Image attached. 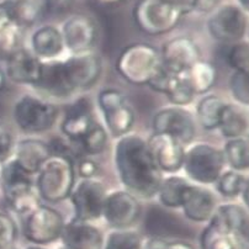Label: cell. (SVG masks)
I'll list each match as a JSON object with an SVG mask.
<instances>
[{"instance_id":"obj_1","label":"cell","mask_w":249,"mask_h":249,"mask_svg":"<svg viewBox=\"0 0 249 249\" xmlns=\"http://www.w3.org/2000/svg\"><path fill=\"white\" fill-rule=\"evenodd\" d=\"M103 74V59L94 51L43 62L35 87L43 98L68 99L93 88Z\"/></svg>"},{"instance_id":"obj_2","label":"cell","mask_w":249,"mask_h":249,"mask_svg":"<svg viewBox=\"0 0 249 249\" xmlns=\"http://www.w3.org/2000/svg\"><path fill=\"white\" fill-rule=\"evenodd\" d=\"M114 162L124 190L130 191L138 199L156 196L164 175L154 162L147 140L132 132L116 140Z\"/></svg>"},{"instance_id":"obj_3","label":"cell","mask_w":249,"mask_h":249,"mask_svg":"<svg viewBox=\"0 0 249 249\" xmlns=\"http://www.w3.org/2000/svg\"><path fill=\"white\" fill-rule=\"evenodd\" d=\"M75 175L72 157L52 154L35 175V186L40 199L50 204L69 199L75 185Z\"/></svg>"},{"instance_id":"obj_4","label":"cell","mask_w":249,"mask_h":249,"mask_svg":"<svg viewBox=\"0 0 249 249\" xmlns=\"http://www.w3.org/2000/svg\"><path fill=\"white\" fill-rule=\"evenodd\" d=\"M0 186L6 204L18 215L26 216L42 201L35 186V177L27 174L13 158L0 165Z\"/></svg>"},{"instance_id":"obj_5","label":"cell","mask_w":249,"mask_h":249,"mask_svg":"<svg viewBox=\"0 0 249 249\" xmlns=\"http://www.w3.org/2000/svg\"><path fill=\"white\" fill-rule=\"evenodd\" d=\"M162 67L160 51L146 42L126 46L116 61V71L127 83L147 85Z\"/></svg>"},{"instance_id":"obj_6","label":"cell","mask_w":249,"mask_h":249,"mask_svg":"<svg viewBox=\"0 0 249 249\" xmlns=\"http://www.w3.org/2000/svg\"><path fill=\"white\" fill-rule=\"evenodd\" d=\"M226 162L222 149L213 144L197 142L185 147L183 169L193 184L215 185L225 170Z\"/></svg>"},{"instance_id":"obj_7","label":"cell","mask_w":249,"mask_h":249,"mask_svg":"<svg viewBox=\"0 0 249 249\" xmlns=\"http://www.w3.org/2000/svg\"><path fill=\"white\" fill-rule=\"evenodd\" d=\"M59 116L58 106L46 98L26 94L16 100L13 117L16 126L27 135L50 131Z\"/></svg>"},{"instance_id":"obj_8","label":"cell","mask_w":249,"mask_h":249,"mask_svg":"<svg viewBox=\"0 0 249 249\" xmlns=\"http://www.w3.org/2000/svg\"><path fill=\"white\" fill-rule=\"evenodd\" d=\"M96 103L109 136L119 140L131 133L135 124V111L121 90L105 88L99 91Z\"/></svg>"},{"instance_id":"obj_9","label":"cell","mask_w":249,"mask_h":249,"mask_svg":"<svg viewBox=\"0 0 249 249\" xmlns=\"http://www.w3.org/2000/svg\"><path fill=\"white\" fill-rule=\"evenodd\" d=\"M132 16L141 31L149 36H160L173 31L183 14L165 0H138Z\"/></svg>"},{"instance_id":"obj_10","label":"cell","mask_w":249,"mask_h":249,"mask_svg":"<svg viewBox=\"0 0 249 249\" xmlns=\"http://www.w3.org/2000/svg\"><path fill=\"white\" fill-rule=\"evenodd\" d=\"M66 220L58 210L40 204L25 216L22 233L31 244L43 247L59 241Z\"/></svg>"},{"instance_id":"obj_11","label":"cell","mask_w":249,"mask_h":249,"mask_svg":"<svg viewBox=\"0 0 249 249\" xmlns=\"http://www.w3.org/2000/svg\"><path fill=\"white\" fill-rule=\"evenodd\" d=\"M206 27L212 38L233 45L247 36L248 13L236 4H223L210 14Z\"/></svg>"},{"instance_id":"obj_12","label":"cell","mask_w":249,"mask_h":249,"mask_svg":"<svg viewBox=\"0 0 249 249\" xmlns=\"http://www.w3.org/2000/svg\"><path fill=\"white\" fill-rule=\"evenodd\" d=\"M106 190L103 181L94 179H82L75 183L69 200L74 209V220L94 223L103 218Z\"/></svg>"},{"instance_id":"obj_13","label":"cell","mask_w":249,"mask_h":249,"mask_svg":"<svg viewBox=\"0 0 249 249\" xmlns=\"http://www.w3.org/2000/svg\"><path fill=\"white\" fill-rule=\"evenodd\" d=\"M153 132L167 133L177 138L184 146L194 142L196 136V120L186 107L165 106L156 112L153 117Z\"/></svg>"},{"instance_id":"obj_14","label":"cell","mask_w":249,"mask_h":249,"mask_svg":"<svg viewBox=\"0 0 249 249\" xmlns=\"http://www.w3.org/2000/svg\"><path fill=\"white\" fill-rule=\"evenodd\" d=\"M142 206L138 197L124 189L107 191L103 218L112 230H128L138 222Z\"/></svg>"},{"instance_id":"obj_15","label":"cell","mask_w":249,"mask_h":249,"mask_svg":"<svg viewBox=\"0 0 249 249\" xmlns=\"http://www.w3.org/2000/svg\"><path fill=\"white\" fill-rule=\"evenodd\" d=\"M64 47L71 54L94 51L99 38L95 20L84 14H74L63 22L61 29Z\"/></svg>"},{"instance_id":"obj_16","label":"cell","mask_w":249,"mask_h":249,"mask_svg":"<svg viewBox=\"0 0 249 249\" xmlns=\"http://www.w3.org/2000/svg\"><path fill=\"white\" fill-rule=\"evenodd\" d=\"M147 144L159 170L165 174H178L183 169L185 146L167 133H152Z\"/></svg>"},{"instance_id":"obj_17","label":"cell","mask_w":249,"mask_h":249,"mask_svg":"<svg viewBox=\"0 0 249 249\" xmlns=\"http://www.w3.org/2000/svg\"><path fill=\"white\" fill-rule=\"evenodd\" d=\"M162 64L175 74H184L191 66L201 59V51L197 43L188 36L170 38L160 50Z\"/></svg>"},{"instance_id":"obj_18","label":"cell","mask_w":249,"mask_h":249,"mask_svg":"<svg viewBox=\"0 0 249 249\" xmlns=\"http://www.w3.org/2000/svg\"><path fill=\"white\" fill-rule=\"evenodd\" d=\"M217 199L207 186L193 184L186 188L181 199L180 210L189 221L207 223L217 209Z\"/></svg>"},{"instance_id":"obj_19","label":"cell","mask_w":249,"mask_h":249,"mask_svg":"<svg viewBox=\"0 0 249 249\" xmlns=\"http://www.w3.org/2000/svg\"><path fill=\"white\" fill-rule=\"evenodd\" d=\"M4 72L6 78L15 84L29 85L34 88L37 84L42 72V63L26 46L14 52L8 59Z\"/></svg>"},{"instance_id":"obj_20","label":"cell","mask_w":249,"mask_h":249,"mask_svg":"<svg viewBox=\"0 0 249 249\" xmlns=\"http://www.w3.org/2000/svg\"><path fill=\"white\" fill-rule=\"evenodd\" d=\"M94 122L91 104L85 98H82L67 109L61 122L62 135L68 140L69 143L74 144L90 130Z\"/></svg>"},{"instance_id":"obj_21","label":"cell","mask_w":249,"mask_h":249,"mask_svg":"<svg viewBox=\"0 0 249 249\" xmlns=\"http://www.w3.org/2000/svg\"><path fill=\"white\" fill-rule=\"evenodd\" d=\"M63 249H103L104 236L94 223L73 218L66 222L61 237Z\"/></svg>"},{"instance_id":"obj_22","label":"cell","mask_w":249,"mask_h":249,"mask_svg":"<svg viewBox=\"0 0 249 249\" xmlns=\"http://www.w3.org/2000/svg\"><path fill=\"white\" fill-rule=\"evenodd\" d=\"M51 156L52 151L47 142L40 138L26 137L15 143L13 159L27 174L35 177Z\"/></svg>"},{"instance_id":"obj_23","label":"cell","mask_w":249,"mask_h":249,"mask_svg":"<svg viewBox=\"0 0 249 249\" xmlns=\"http://www.w3.org/2000/svg\"><path fill=\"white\" fill-rule=\"evenodd\" d=\"M201 249H249L248 237L232 232L212 216L200 236Z\"/></svg>"},{"instance_id":"obj_24","label":"cell","mask_w":249,"mask_h":249,"mask_svg":"<svg viewBox=\"0 0 249 249\" xmlns=\"http://www.w3.org/2000/svg\"><path fill=\"white\" fill-rule=\"evenodd\" d=\"M29 48L42 62L59 59L66 52L61 29L53 25H43L36 29L31 35Z\"/></svg>"},{"instance_id":"obj_25","label":"cell","mask_w":249,"mask_h":249,"mask_svg":"<svg viewBox=\"0 0 249 249\" xmlns=\"http://www.w3.org/2000/svg\"><path fill=\"white\" fill-rule=\"evenodd\" d=\"M248 128L249 117L247 107H243L236 103H226L221 112L217 127L221 135L226 140L247 137Z\"/></svg>"},{"instance_id":"obj_26","label":"cell","mask_w":249,"mask_h":249,"mask_svg":"<svg viewBox=\"0 0 249 249\" xmlns=\"http://www.w3.org/2000/svg\"><path fill=\"white\" fill-rule=\"evenodd\" d=\"M24 46V30L16 24L0 3V61H6Z\"/></svg>"},{"instance_id":"obj_27","label":"cell","mask_w":249,"mask_h":249,"mask_svg":"<svg viewBox=\"0 0 249 249\" xmlns=\"http://www.w3.org/2000/svg\"><path fill=\"white\" fill-rule=\"evenodd\" d=\"M190 184L191 181L188 178L181 175L169 174L163 177L157 190L156 197L158 199L159 204L165 209H180L183 194Z\"/></svg>"},{"instance_id":"obj_28","label":"cell","mask_w":249,"mask_h":249,"mask_svg":"<svg viewBox=\"0 0 249 249\" xmlns=\"http://www.w3.org/2000/svg\"><path fill=\"white\" fill-rule=\"evenodd\" d=\"M195 95H206L217 80V69L211 62L197 61L183 74Z\"/></svg>"},{"instance_id":"obj_29","label":"cell","mask_w":249,"mask_h":249,"mask_svg":"<svg viewBox=\"0 0 249 249\" xmlns=\"http://www.w3.org/2000/svg\"><path fill=\"white\" fill-rule=\"evenodd\" d=\"M4 8L11 16V19L22 30L31 27L42 16L41 0H4Z\"/></svg>"},{"instance_id":"obj_30","label":"cell","mask_w":249,"mask_h":249,"mask_svg":"<svg viewBox=\"0 0 249 249\" xmlns=\"http://www.w3.org/2000/svg\"><path fill=\"white\" fill-rule=\"evenodd\" d=\"M213 216L218 218L232 232L248 237V210L243 204H241V202H227V204L218 205Z\"/></svg>"},{"instance_id":"obj_31","label":"cell","mask_w":249,"mask_h":249,"mask_svg":"<svg viewBox=\"0 0 249 249\" xmlns=\"http://www.w3.org/2000/svg\"><path fill=\"white\" fill-rule=\"evenodd\" d=\"M226 105V101L222 98L213 94H206L196 104V112L195 120L196 124L205 131H215L218 127L221 112Z\"/></svg>"},{"instance_id":"obj_32","label":"cell","mask_w":249,"mask_h":249,"mask_svg":"<svg viewBox=\"0 0 249 249\" xmlns=\"http://www.w3.org/2000/svg\"><path fill=\"white\" fill-rule=\"evenodd\" d=\"M216 190L220 195L227 199H241L247 206V194H248V178L246 173L237 170H223L222 174L215 183Z\"/></svg>"},{"instance_id":"obj_33","label":"cell","mask_w":249,"mask_h":249,"mask_svg":"<svg viewBox=\"0 0 249 249\" xmlns=\"http://www.w3.org/2000/svg\"><path fill=\"white\" fill-rule=\"evenodd\" d=\"M109 143V133L104 124L94 122L90 130L88 131L82 140L74 144H71L72 149H77L82 157H94L105 152Z\"/></svg>"},{"instance_id":"obj_34","label":"cell","mask_w":249,"mask_h":249,"mask_svg":"<svg viewBox=\"0 0 249 249\" xmlns=\"http://www.w3.org/2000/svg\"><path fill=\"white\" fill-rule=\"evenodd\" d=\"M226 165L230 169L247 173L249 168V146L248 138L239 137L227 140L222 148Z\"/></svg>"},{"instance_id":"obj_35","label":"cell","mask_w":249,"mask_h":249,"mask_svg":"<svg viewBox=\"0 0 249 249\" xmlns=\"http://www.w3.org/2000/svg\"><path fill=\"white\" fill-rule=\"evenodd\" d=\"M143 238L136 231L112 230L104 238L103 249H142Z\"/></svg>"},{"instance_id":"obj_36","label":"cell","mask_w":249,"mask_h":249,"mask_svg":"<svg viewBox=\"0 0 249 249\" xmlns=\"http://www.w3.org/2000/svg\"><path fill=\"white\" fill-rule=\"evenodd\" d=\"M228 66L233 72H241L248 74L249 72V45L246 40L239 41L231 46L227 53Z\"/></svg>"},{"instance_id":"obj_37","label":"cell","mask_w":249,"mask_h":249,"mask_svg":"<svg viewBox=\"0 0 249 249\" xmlns=\"http://www.w3.org/2000/svg\"><path fill=\"white\" fill-rule=\"evenodd\" d=\"M167 96L172 105L180 106V107H188L196 98V95H195V93L190 88V85L188 84L185 78L183 77V74L178 78V80L173 85V88L170 89L169 93L167 94Z\"/></svg>"},{"instance_id":"obj_38","label":"cell","mask_w":249,"mask_h":249,"mask_svg":"<svg viewBox=\"0 0 249 249\" xmlns=\"http://www.w3.org/2000/svg\"><path fill=\"white\" fill-rule=\"evenodd\" d=\"M231 95L234 99L236 104L248 107L249 106V88L248 74L241 72H233L228 80Z\"/></svg>"},{"instance_id":"obj_39","label":"cell","mask_w":249,"mask_h":249,"mask_svg":"<svg viewBox=\"0 0 249 249\" xmlns=\"http://www.w3.org/2000/svg\"><path fill=\"white\" fill-rule=\"evenodd\" d=\"M18 238V226L9 213L0 211V249L15 246Z\"/></svg>"},{"instance_id":"obj_40","label":"cell","mask_w":249,"mask_h":249,"mask_svg":"<svg viewBox=\"0 0 249 249\" xmlns=\"http://www.w3.org/2000/svg\"><path fill=\"white\" fill-rule=\"evenodd\" d=\"M179 77H180V75L172 73L170 71H168L167 68H164L162 64L160 69H159L158 72H157V74L152 78L151 82L147 85L151 88L152 90L157 91V93L159 94H164V95H167Z\"/></svg>"},{"instance_id":"obj_41","label":"cell","mask_w":249,"mask_h":249,"mask_svg":"<svg viewBox=\"0 0 249 249\" xmlns=\"http://www.w3.org/2000/svg\"><path fill=\"white\" fill-rule=\"evenodd\" d=\"M142 249H195L190 243L185 241H169L162 237H153L147 242H143Z\"/></svg>"},{"instance_id":"obj_42","label":"cell","mask_w":249,"mask_h":249,"mask_svg":"<svg viewBox=\"0 0 249 249\" xmlns=\"http://www.w3.org/2000/svg\"><path fill=\"white\" fill-rule=\"evenodd\" d=\"M15 143L14 136L5 127L0 126V165L13 158Z\"/></svg>"},{"instance_id":"obj_43","label":"cell","mask_w":249,"mask_h":249,"mask_svg":"<svg viewBox=\"0 0 249 249\" xmlns=\"http://www.w3.org/2000/svg\"><path fill=\"white\" fill-rule=\"evenodd\" d=\"M75 173L82 179H94L99 173V165L91 157H82L75 167Z\"/></svg>"},{"instance_id":"obj_44","label":"cell","mask_w":249,"mask_h":249,"mask_svg":"<svg viewBox=\"0 0 249 249\" xmlns=\"http://www.w3.org/2000/svg\"><path fill=\"white\" fill-rule=\"evenodd\" d=\"M221 0H194V11L200 14H211L220 6Z\"/></svg>"},{"instance_id":"obj_45","label":"cell","mask_w":249,"mask_h":249,"mask_svg":"<svg viewBox=\"0 0 249 249\" xmlns=\"http://www.w3.org/2000/svg\"><path fill=\"white\" fill-rule=\"evenodd\" d=\"M165 1L177 8L183 14V16L194 11V0H165Z\"/></svg>"},{"instance_id":"obj_46","label":"cell","mask_w":249,"mask_h":249,"mask_svg":"<svg viewBox=\"0 0 249 249\" xmlns=\"http://www.w3.org/2000/svg\"><path fill=\"white\" fill-rule=\"evenodd\" d=\"M95 1H96V3L101 4V5L111 6V5H117V4L124 3V0H95Z\"/></svg>"},{"instance_id":"obj_47","label":"cell","mask_w":249,"mask_h":249,"mask_svg":"<svg viewBox=\"0 0 249 249\" xmlns=\"http://www.w3.org/2000/svg\"><path fill=\"white\" fill-rule=\"evenodd\" d=\"M6 80H8V78H6V74H5V72H4V69L0 68V91L5 89Z\"/></svg>"},{"instance_id":"obj_48","label":"cell","mask_w":249,"mask_h":249,"mask_svg":"<svg viewBox=\"0 0 249 249\" xmlns=\"http://www.w3.org/2000/svg\"><path fill=\"white\" fill-rule=\"evenodd\" d=\"M238 1V6L244 10L246 13H248V8H249V0H237Z\"/></svg>"},{"instance_id":"obj_49","label":"cell","mask_w":249,"mask_h":249,"mask_svg":"<svg viewBox=\"0 0 249 249\" xmlns=\"http://www.w3.org/2000/svg\"><path fill=\"white\" fill-rule=\"evenodd\" d=\"M25 249H47V248H45V247L42 246H35V244H31V246L26 247Z\"/></svg>"},{"instance_id":"obj_50","label":"cell","mask_w":249,"mask_h":249,"mask_svg":"<svg viewBox=\"0 0 249 249\" xmlns=\"http://www.w3.org/2000/svg\"><path fill=\"white\" fill-rule=\"evenodd\" d=\"M6 249H18V248H16L15 246H13V247H10V248H6Z\"/></svg>"},{"instance_id":"obj_51","label":"cell","mask_w":249,"mask_h":249,"mask_svg":"<svg viewBox=\"0 0 249 249\" xmlns=\"http://www.w3.org/2000/svg\"><path fill=\"white\" fill-rule=\"evenodd\" d=\"M58 1H68V0H58Z\"/></svg>"}]
</instances>
